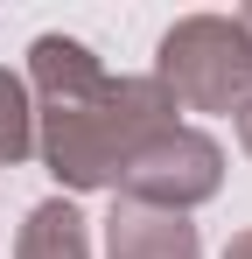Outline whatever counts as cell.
<instances>
[{
	"label": "cell",
	"mask_w": 252,
	"mask_h": 259,
	"mask_svg": "<svg viewBox=\"0 0 252 259\" xmlns=\"http://www.w3.org/2000/svg\"><path fill=\"white\" fill-rule=\"evenodd\" d=\"M28 105L35 154L63 189H112L133 147L175 126V98L154 77H112L77 35L28 42Z\"/></svg>",
	"instance_id": "obj_1"
},
{
	"label": "cell",
	"mask_w": 252,
	"mask_h": 259,
	"mask_svg": "<svg viewBox=\"0 0 252 259\" xmlns=\"http://www.w3.org/2000/svg\"><path fill=\"white\" fill-rule=\"evenodd\" d=\"M147 77L175 98V112H238L252 98V42L238 14H182Z\"/></svg>",
	"instance_id": "obj_2"
},
{
	"label": "cell",
	"mask_w": 252,
	"mask_h": 259,
	"mask_svg": "<svg viewBox=\"0 0 252 259\" xmlns=\"http://www.w3.org/2000/svg\"><path fill=\"white\" fill-rule=\"evenodd\" d=\"M119 203H147V210H175L189 217L196 203H210L224 189V147L210 140L203 126H175L154 133L147 147H133V161L119 168Z\"/></svg>",
	"instance_id": "obj_3"
},
{
	"label": "cell",
	"mask_w": 252,
	"mask_h": 259,
	"mask_svg": "<svg viewBox=\"0 0 252 259\" xmlns=\"http://www.w3.org/2000/svg\"><path fill=\"white\" fill-rule=\"evenodd\" d=\"M105 259H203V238L175 210L112 203V217H105Z\"/></svg>",
	"instance_id": "obj_4"
},
{
	"label": "cell",
	"mask_w": 252,
	"mask_h": 259,
	"mask_svg": "<svg viewBox=\"0 0 252 259\" xmlns=\"http://www.w3.org/2000/svg\"><path fill=\"white\" fill-rule=\"evenodd\" d=\"M14 259H91V217L70 196L35 203L28 224H21V238H14Z\"/></svg>",
	"instance_id": "obj_5"
},
{
	"label": "cell",
	"mask_w": 252,
	"mask_h": 259,
	"mask_svg": "<svg viewBox=\"0 0 252 259\" xmlns=\"http://www.w3.org/2000/svg\"><path fill=\"white\" fill-rule=\"evenodd\" d=\"M28 154H35V105L14 70H0V168L28 161Z\"/></svg>",
	"instance_id": "obj_6"
},
{
	"label": "cell",
	"mask_w": 252,
	"mask_h": 259,
	"mask_svg": "<svg viewBox=\"0 0 252 259\" xmlns=\"http://www.w3.org/2000/svg\"><path fill=\"white\" fill-rule=\"evenodd\" d=\"M224 259H252V231H231V245H224Z\"/></svg>",
	"instance_id": "obj_7"
},
{
	"label": "cell",
	"mask_w": 252,
	"mask_h": 259,
	"mask_svg": "<svg viewBox=\"0 0 252 259\" xmlns=\"http://www.w3.org/2000/svg\"><path fill=\"white\" fill-rule=\"evenodd\" d=\"M238 28H245V42H252V7H245V14H238Z\"/></svg>",
	"instance_id": "obj_8"
}]
</instances>
